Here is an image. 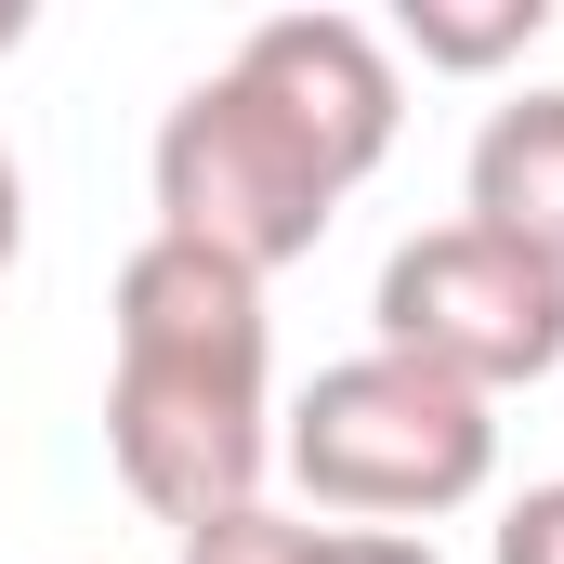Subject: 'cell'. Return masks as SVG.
<instances>
[{
	"instance_id": "obj_1",
	"label": "cell",
	"mask_w": 564,
	"mask_h": 564,
	"mask_svg": "<svg viewBox=\"0 0 564 564\" xmlns=\"http://www.w3.org/2000/svg\"><path fill=\"white\" fill-rule=\"evenodd\" d=\"M276 328L263 276H237L224 250L144 237L119 263V368H106V459L158 525H210L237 499H263L276 459Z\"/></svg>"
},
{
	"instance_id": "obj_2",
	"label": "cell",
	"mask_w": 564,
	"mask_h": 564,
	"mask_svg": "<svg viewBox=\"0 0 564 564\" xmlns=\"http://www.w3.org/2000/svg\"><path fill=\"white\" fill-rule=\"evenodd\" d=\"M276 459L302 473L315 512H355V525H408V539H421L433 512L486 499V473H499V408H486L473 381L408 368V355L368 341V355H341V368L302 381Z\"/></svg>"
},
{
	"instance_id": "obj_3",
	"label": "cell",
	"mask_w": 564,
	"mask_h": 564,
	"mask_svg": "<svg viewBox=\"0 0 564 564\" xmlns=\"http://www.w3.org/2000/svg\"><path fill=\"white\" fill-rule=\"evenodd\" d=\"M144 171H158V237L224 250L237 276L302 263V250L328 237V210H341L328 158L289 132L237 66H210V79L171 93V119H158V158H144Z\"/></svg>"
},
{
	"instance_id": "obj_4",
	"label": "cell",
	"mask_w": 564,
	"mask_h": 564,
	"mask_svg": "<svg viewBox=\"0 0 564 564\" xmlns=\"http://www.w3.org/2000/svg\"><path fill=\"white\" fill-rule=\"evenodd\" d=\"M368 315H381V355L473 381L486 408H499L512 381L564 368V276L525 263L512 237H486V224H433V237H408V250L381 263V302H368Z\"/></svg>"
},
{
	"instance_id": "obj_5",
	"label": "cell",
	"mask_w": 564,
	"mask_h": 564,
	"mask_svg": "<svg viewBox=\"0 0 564 564\" xmlns=\"http://www.w3.org/2000/svg\"><path fill=\"white\" fill-rule=\"evenodd\" d=\"M237 79L276 106L289 132L328 158V184L355 197L394 132H408V79H394V40L368 26V13H263L250 40H237Z\"/></svg>"
},
{
	"instance_id": "obj_6",
	"label": "cell",
	"mask_w": 564,
	"mask_h": 564,
	"mask_svg": "<svg viewBox=\"0 0 564 564\" xmlns=\"http://www.w3.org/2000/svg\"><path fill=\"white\" fill-rule=\"evenodd\" d=\"M459 184H473L459 224L512 237L525 263H552V276H564V93H512V106H486Z\"/></svg>"
},
{
	"instance_id": "obj_7",
	"label": "cell",
	"mask_w": 564,
	"mask_h": 564,
	"mask_svg": "<svg viewBox=\"0 0 564 564\" xmlns=\"http://www.w3.org/2000/svg\"><path fill=\"white\" fill-rule=\"evenodd\" d=\"M539 26H552V0H408V13H394V40H408L421 66H459V79H473V66H512Z\"/></svg>"
},
{
	"instance_id": "obj_8",
	"label": "cell",
	"mask_w": 564,
	"mask_h": 564,
	"mask_svg": "<svg viewBox=\"0 0 564 564\" xmlns=\"http://www.w3.org/2000/svg\"><path fill=\"white\" fill-rule=\"evenodd\" d=\"M184 564H328V525H302L276 499H237V512L184 525Z\"/></svg>"
},
{
	"instance_id": "obj_9",
	"label": "cell",
	"mask_w": 564,
	"mask_h": 564,
	"mask_svg": "<svg viewBox=\"0 0 564 564\" xmlns=\"http://www.w3.org/2000/svg\"><path fill=\"white\" fill-rule=\"evenodd\" d=\"M499 564H564V473L525 486V499L499 512Z\"/></svg>"
},
{
	"instance_id": "obj_10",
	"label": "cell",
	"mask_w": 564,
	"mask_h": 564,
	"mask_svg": "<svg viewBox=\"0 0 564 564\" xmlns=\"http://www.w3.org/2000/svg\"><path fill=\"white\" fill-rule=\"evenodd\" d=\"M328 564H433V539H408V525H328Z\"/></svg>"
},
{
	"instance_id": "obj_11",
	"label": "cell",
	"mask_w": 564,
	"mask_h": 564,
	"mask_svg": "<svg viewBox=\"0 0 564 564\" xmlns=\"http://www.w3.org/2000/svg\"><path fill=\"white\" fill-rule=\"evenodd\" d=\"M13 250H26V171L0 158V276H13Z\"/></svg>"
}]
</instances>
